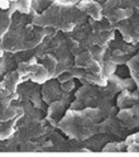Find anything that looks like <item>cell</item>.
<instances>
[{"label": "cell", "instance_id": "cell-3", "mask_svg": "<svg viewBox=\"0 0 139 157\" xmlns=\"http://www.w3.org/2000/svg\"><path fill=\"white\" fill-rule=\"evenodd\" d=\"M80 10H82L85 14L90 15L95 21H100V19L104 17V12L101 9V5L96 3V2H84L81 4L77 5Z\"/></svg>", "mask_w": 139, "mask_h": 157}, {"label": "cell", "instance_id": "cell-10", "mask_svg": "<svg viewBox=\"0 0 139 157\" xmlns=\"http://www.w3.org/2000/svg\"><path fill=\"white\" fill-rule=\"evenodd\" d=\"M75 87V84H73V81L72 80H67V81H65V82H61V89L63 90V91H70V90H72Z\"/></svg>", "mask_w": 139, "mask_h": 157}, {"label": "cell", "instance_id": "cell-9", "mask_svg": "<svg viewBox=\"0 0 139 157\" xmlns=\"http://www.w3.org/2000/svg\"><path fill=\"white\" fill-rule=\"evenodd\" d=\"M124 143H118V142H115V143H109L107 146H105L104 147V151H122V150H124Z\"/></svg>", "mask_w": 139, "mask_h": 157}, {"label": "cell", "instance_id": "cell-4", "mask_svg": "<svg viewBox=\"0 0 139 157\" xmlns=\"http://www.w3.org/2000/svg\"><path fill=\"white\" fill-rule=\"evenodd\" d=\"M15 10L17 9H15L14 3L10 4V8H9L8 12L0 10V38H3L6 34L8 29L10 28V25H12V15H13V13Z\"/></svg>", "mask_w": 139, "mask_h": 157}, {"label": "cell", "instance_id": "cell-8", "mask_svg": "<svg viewBox=\"0 0 139 157\" xmlns=\"http://www.w3.org/2000/svg\"><path fill=\"white\" fill-rule=\"evenodd\" d=\"M57 63H58V61H57V58L53 56V55H51V53H48L46 57H44V66H46V68L48 70V72H49V77H54L56 75V70H57Z\"/></svg>", "mask_w": 139, "mask_h": 157}, {"label": "cell", "instance_id": "cell-1", "mask_svg": "<svg viewBox=\"0 0 139 157\" xmlns=\"http://www.w3.org/2000/svg\"><path fill=\"white\" fill-rule=\"evenodd\" d=\"M86 14L72 3L53 2L42 14L34 15L32 23L39 27H52L62 32H70L86 22Z\"/></svg>", "mask_w": 139, "mask_h": 157}, {"label": "cell", "instance_id": "cell-7", "mask_svg": "<svg viewBox=\"0 0 139 157\" xmlns=\"http://www.w3.org/2000/svg\"><path fill=\"white\" fill-rule=\"evenodd\" d=\"M22 81V76L19 75V72L15 70V71H12V72H9L6 76H5V80H4V85L6 87V90L15 95V91H17V86L18 84Z\"/></svg>", "mask_w": 139, "mask_h": 157}, {"label": "cell", "instance_id": "cell-6", "mask_svg": "<svg viewBox=\"0 0 139 157\" xmlns=\"http://www.w3.org/2000/svg\"><path fill=\"white\" fill-rule=\"evenodd\" d=\"M47 85H44V89H43V95H44V99L47 103H53L56 100H58L61 98V87L57 85V82L53 81H48L46 82Z\"/></svg>", "mask_w": 139, "mask_h": 157}, {"label": "cell", "instance_id": "cell-2", "mask_svg": "<svg viewBox=\"0 0 139 157\" xmlns=\"http://www.w3.org/2000/svg\"><path fill=\"white\" fill-rule=\"evenodd\" d=\"M103 119V112L95 108L84 110L71 109L58 122L59 129L76 140H86L99 131V123Z\"/></svg>", "mask_w": 139, "mask_h": 157}, {"label": "cell", "instance_id": "cell-5", "mask_svg": "<svg viewBox=\"0 0 139 157\" xmlns=\"http://www.w3.org/2000/svg\"><path fill=\"white\" fill-rule=\"evenodd\" d=\"M32 80L37 84H44L49 77V72L46 68V66L43 63H34L33 67H32V72H31V76Z\"/></svg>", "mask_w": 139, "mask_h": 157}]
</instances>
